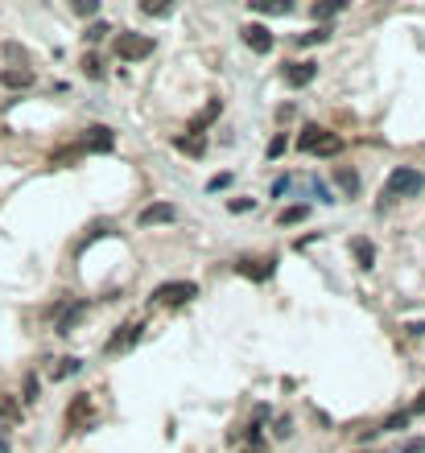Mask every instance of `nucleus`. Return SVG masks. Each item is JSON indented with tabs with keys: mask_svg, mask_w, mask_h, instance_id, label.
<instances>
[{
	"mask_svg": "<svg viewBox=\"0 0 425 453\" xmlns=\"http://www.w3.org/2000/svg\"><path fill=\"white\" fill-rule=\"evenodd\" d=\"M75 371H79V359H62L58 367H50L54 379H66V375H75Z\"/></svg>",
	"mask_w": 425,
	"mask_h": 453,
	"instance_id": "obj_25",
	"label": "nucleus"
},
{
	"mask_svg": "<svg viewBox=\"0 0 425 453\" xmlns=\"http://www.w3.org/2000/svg\"><path fill=\"white\" fill-rule=\"evenodd\" d=\"M248 453H260V450H248Z\"/></svg>",
	"mask_w": 425,
	"mask_h": 453,
	"instance_id": "obj_38",
	"label": "nucleus"
},
{
	"mask_svg": "<svg viewBox=\"0 0 425 453\" xmlns=\"http://www.w3.org/2000/svg\"><path fill=\"white\" fill-rule=\"evenodd\" d=\"M79 148H83V153H112V148H116V132H112L107 124H95V128H87V136H83Z\"/></svg>",
	"mask_w": 425,
	"mask_h": 453,
	"instance_id": "obj_5",
	"label": "nucleus"
},
{
	"mask_svg": "<svg viewBox=\"0 0 425 453\" xmlns=\"http://www.w3.org/2000/svg\"><path fill=\"white\" fill-rule=\"evenodd\" d=\"M141 13H149V17H170V4H153V0H144Z\"/></svg>",
	"mask_w": 425,
	"mask_h": 453,
	"instance_id": "obj_30",
	"label": "nucleus"
},
{
	"mask_svg": "<svg viewBox=\"0 0 425 453\" xmlns=\"http://www.w3.org/2000/svg\"><path fill=\"white\" fill-rule=\"evenodd\" d=\"M273 264H277L273 256H269V260H239L236 272L248 276V280H269V276H273Z\"/></svg>",
	"mask_w": 425,
	"mask_h": 453,
	"instance_id": "obj_8",
	"label": "nucleus"
},
{
	"mask_svg": "<svg viewBox=\"0 0 425 453\" xmlns=\"http://www.w3.org/2000/svg\"><path fill=\"white\" fill-rule=\"evenodd\" d=\"M174 219H178V206H174V202H153V206H144L141 215H137V223H141V227L174 223Z\"/></svg>",
	"mask_w": 425,
	"mask_h": 453,
	"instance_id": "obj_6",
	"label": "nucleus"
},
{
	"mask_svg": "<svg viewBox=\"0 0 425 453\" xmlns=\"http://www.w3.org/2000/svg\"><path fill=\"white\" fill-rule=\"evenodd\" d=\"M314 79H318V62H310V58L285 66V87H310Z\"/></svg>",
	"mask_w": 425,
	"mask_h": 453,
	"instance_id": "obj_4",
	"label": "nucleus"
},
{
	"mask_svg": "<svg viewBox=\"0 0 425 453\" xmlns=\"http://www.w3.org/2000/svg\"><path fill=\"white\" fill-rule=\"evenodd\" d=\"M409 416H425V392L413 400V408H409Z\"/></svg>",
	"mask_w": 425,
	"mask_h": 453,
	"instance_id": "obj_36",
	"label": "nucleus"
},
{
	"mask_svg": "<svg viewBox=\"0 0 425 453\" xmlns=\"http://www.w3.org/2000/svg\"><path fill=\"white\" fill-rule=\"evenodd\" d=\"M422 185H425L422 169H413V165H396V169L388 174V198H417Z\"/></svg>",
	"mask_w": 425,
	"mask_h": 453,
	"instance_id": "obj_1",
	"label": "nucleus"
},
{
	"mask_svg": "<svg viewBox=\"0 0 425 453\" xmlns=\"http://www.w3.org/2000/svg\"><path fill=\"white\" fill-rule=\"evenodd\" d=\"M244 42H248L252 54H273V33H269L264 25H248V29H244Z\"/></svg>",
	"mask_w": 425,
	"mask_h": 453,
	"instance_id": "obj_7",
	"label": "nucleus"
},
{
	"mask_svg": "<svg viewBox=\"0 0 425 453\" xmlns=\"http://www.w3.org/2000/svg\"><path fill=\"white\" fill-rule=\"evenodd\" d=\"M331 38V29L327 25H318V29H306L301 38H297V45H318V42H327Z\"/></svg>",
	"mask_w": 425,
	"mask_h": 453,
	"instance_id": "obj_23",
	"label": "nucleus"
},
{
	"mask_svg": "<svg viewBox=\"0 0 425 453\" xmlns=\"http://www.w3.org/2000/svg\"><path fill=\"white\" fill-rule=\"evenodd\" d=\"M219 112H223V103H219V99H211V103H207V107H202V112H198V116L190 120V132H194V136H202V128H211V124L219 120Z\"/></svg>",
	"mask_w": 425,
	"mask_h": 453,
	"instance_id": "obj_11",
	"label": "nucleus"
},
{
	"mask_svg": "<svg viewBox=\"0 0 425 453\" xmlns=\"http://www.w3.org/2000/svg\"><path fill=\"white\" fill-rule=\"evenodd\" d=\"M0 420H4V424H17V420H21V400L8 396V392H0Z\"/></svg>",
	"mask_w": 425,
	"mask_h": 453,
	"instance_id": "obj_13",
	"label": "nucleus"
},
{
	"mask_svg": "<svg viewBox=\"0 0 425 453\" xmlns=\"http://www.w3.org/2000/svg\"><path fill=\"white\" fill-rule=\"evenodd\" d=\"M405 424H409V412H392V416H388V420H384L380 429H384V433H401Z\"/></svg>",
	"mask_w": 425,
	"mask_h": 453,
	"instance_id": "obj_24",
	"label": "nucleus"
},
{
	"mask_svg": "<svg viewBox=\"0 0 425 453\" xmlns=\"http://www.w3.org/2000/svg\"><path fill=\"white\" fill-rule=\"evenodd\" d=\"M343 8H347V0H327V4H314V17L327 21V17H338Z\"/></svg>",
	"mask_w": 425,
	"mask_h": 453,
	"instance_id": "obj_21",
	"label": "nucleus"
},
{
	"mask_svg": "<svg viewBox=\"0 0 425 453\" xmlns=\"http://www.w3.org/2000/svg\"><path fill=\"white\" fill-rule=\"evenodd\" d=\"M91 416V396L83 392V396H75L70 408H66V429H83V420Z\"/></svg>",
	"mask_w": 425,
	"mask_h": 453,
	"instance_id": "obj_9",
	"label": "nucleus"
},
{
	"mask_svg": "<svg viewBox=\"0 0 425 453\" xmlns=\"http://www.w3.org/2000/svg\"><path fill=\"white\" fill-rule=\"evenodd\" d=\"M87 314V301H79V305H70V309H66V314H62V321H58V334H70V330H75V321H79V317Z\"/></svg>",
	"mask_w": 425,
	"mask_h": 453,
	"instance_id": "obj_18",
	"label": "nucleus"
},
{
	"mask_svg": "<svg viewBox=\"0 0 425 453\" xmlns=\"http://www.w3.org/2000/svg\"><path fill=\"white\" fill-rule=\"evenodd\" d=\"M75 13L79 17H95L99 13V0H75Z\"/></svg>",
	"mask_w": 425,
	"mask_h": 453,
	"instance_id": "obj_29",
	"label": "nucleus"
},
{
	"mask_svg": "<svg viewBox=\"0 0 425 453\" xmlns=\"http://www.w3.org/2000/svg\"><path fill=\"white\" fill-rule=\"evenodd\" d=\"M174 144H178V148H182V153H190V157H202V153H207V136H194V132H186V136H178V140H174Z\"/></svg>",
	"mask_w": 425,
	"mask_h": 453,
	"instance_id": "obj_17",
	"label": "nucleus"
},
{
	"mask_svg": "<svg viewBox=\"0 0 425 453\" xmlns=\"http://www.w3.org/2000/svg\"><path fill=\"white\" fill-rule=\"evenodd\" d=\"M318 136H322V128H318V124H306V128H301V136H297V148H301V153H314Z\"/></svg>",
	"mask_w": 425,
	"mask_h": 453,
	"instance_id": "obj_20",
	"label": "nucleus"
},
{
	"mask_svg": "<svg viewBox=\"0 0 425 453\" xmlns=\"http://www.w3.org/2000/svg\"><path fill=\"white\" fill-rule=\"evenodd\" d=\"M83 75H87V79H99V75H103V62H99L95 54H83Z\"/></svg>",
	"mask_w": 425,
	"mask_h": 453,
	"instance_id": "obj_26",
	"label": "nucleus"
},
{
	"mask_svg": "<svg viewBox=\"0 0 425 453\" xmlns=\"http://www.w3.org/2000/svg\"><path fill=\"white\" fill-rule=\"evenodd\" d=\"M21 400H25V404L38 400V379H33V375H25V396H21Z\"/></svg>",
	"mask_w": 425,
	"mask_h": 453,
	"instance_id": "obj_31",
	"label": "nucleus"
},
{
	"mask_svg": "<svg viewBox=\"0 0 425 453\" xmlns=\"http://www.w3.org/2000/svg\"><path fill=\"white\" fill-rule=\"evenodd\" d=\"M422 450H425L422 437H417V441H405V445H401V453H422Z\"/></svg>",
	"mask_w": 425,
	"mask_h": 453,
	"instance_id": "obj_35",
	"label": "nucleus"
},
{
	"mask_svg": "<svg viewBox=\"0 0 425 453\" xmlns=\"http://www.w3.org/2000/svg\"><path fill=\"white\" fill-rule=\"evenodd\" d=\"M137 338H141V325H124V334H116V338L107 342V355H116V351H128Z\"/></svg>",
	"mask_w": 425,
	"mask_h": 453,
	"instance_id": "obj_14",
	"label": "nucleus"
},
{
	"mask_svg": "<svg viewBox=\"0 0 425 453\" xmlns=\"http://www.w3.org/2000/svg\"><path fill=\"white\" fill-rule=\"evenodd\" d=\"M351 247H355V256H359V268H376V247H372V239H351Z\"/></svg>",
	"mask_w": 425,
	"mask_h": 453,
	"instance_id": "obj_16",
	"label": "nucleus"
},
{
	"mask_svg": "<svg viewBox=\"0 0 425 453\" xmlns=\"http://www.w3.org/2000/svg\"><path fill=\"white\" fill-rule=\"evenodd\" d=\"M228 181H232V174H219V178H211V181H207V190H211V194H219V190H223Z\"/></svg>",
	"mask_w": 425,
	"mask_h": 453,
	"instance_id": "obj_33",
	"label": "nucleus"
},
{
	"mask_svg": "<svg viewBox=\"0 0 425 453\" xmlns=\"http://www.w3.org/2000/svg\"><path fill=\"white\" fill-rule=\"evenodd\" d=\"M0 453H8V433H4V424H0Z\"/></svg>",
	"mask_w": 425,
	"mask_h": 453,
	"instance_id": "obj_37",
	"label": "nucleus"
},
{
	"mask_svg": "<svg viewBox=\"0 0 425 453\" xmlns=\"http://www.w3.org/2000/svg\"><path fill=\"white\" fill-rule=\"evenodd\" d=\"M0 83L13 91H25V87H33V70L29 66H8V70H0Z\"/></svg>",
	"mask_w": 425,
	"mask_h": 453,
	"instance_id": "obj_10",
	"label": "nucleus"
},
{
	"mask_svg": "<svg viewBox=\"0 0 425 453\" xmlns=\"http://www.w3.org/2000/svg\"><path fill=\"white\" fill-rule=\"evenodd\" d=\"M334 181H338V190H343V194H359V174H355V169L334 165Z\"/></svg>",
	"mask_w": 425,
	"mask_h": 453,
	"instance_id": "obj_15",
	"label": "nucleus"
},
{
	"mask_svg": "<svg viewBox=\"0 0 425 453\" xmlns=\"http://www.w3.org/2000/svg\"><path fill=\"white\" fill-rule=\"evenodd\" d=\"M285 148H289V140H285V132H277V136H273V140H269V157H273V161L281 157Z\"/></svg>",
	"mask_w": 425,
	"mask_h": 453,
	"instance_id": "obj_28",
	"label": "nucleus"
},
{
	"mask_svg": "<svg viewBox=\"0 0 425 453\" xmlns=\"http://www.w3.org/2000/svg\"><path fill=\"white\" fill-rule=\"evenodd\" d=\"M149 54H153V38H144V33L124 29V33L116 38V58H124V62H141Z\"/></svg>",
	"mask_w": 425,
	"mask_h": 453,
	"instance_id": "obj_2",
	"label": "nucleus"
},
{
	"mask_svg": "<svg viewBox=\"0 0 425 453\" xmlns=\"http://www.w3.org/2000/svg\"><path fill=\"white\" fill-rule=\"evenodd\" d=\"M314 153H318V157H338V153H343V136H334V132L322 128L318 144H314Z\"/></svg>",
	"mask_w": 425,
	"mask_h": 453,
	"instance_id": "obj_12",
	"label": "nucleus"
},
{
	"mask_svg": "<svg viewBox=\"0 0 425 453\" xmlns=\"http://www.w3.org/2000/svg\"><path fill=\"white\" fill-rule=\"evenodd\" d=\"M244 210H252V198H236L232 202V215H244Z\"/></svg>",
	"mask_w": 425,
	"mask_h": 453,
	"instance_id": "obj_34",
	"label": "nucleus"
},
{
	"mask_svg": "<svg viewBox=\"0 0 425 453\" xmlns=\"http://www.w3.org/2000/svg\"><path fill=\"white\" fill-rule=\"evenodd\" d=\"M190 297H198V284L194 280H170V284H157L153 289V301H161V305H182Z\"/></svg>",
	"mask_w": 425,
	"mask_h": 453,
	"instance_id": "obj_3",
	"label": "nucleus"
},
{
	"mask_svg": "<svg viewBox=\"0 0 425 453\" xmlns=\"http://www.w3.org/2000/svg\"><path fill=\"white\" fill-rule=\"evenodd\" d=\"M4 58H13V62H21V66H25V49H21L17 42H8V45H4Z\"/></svg>",
	"mask_w": 425,
	"mask_h": 453,
	"instance_id": "obj_32",
	"label": "nucleus"
},
{
	"mask_svg": "<svg viewBox=\"0 0 425 453\" xmlns=\"http://www.w3.org/2000/svg\"><path fill=\"white\" fill-rule=\"evenodd\" d=\"M252 8H256V13H289L293 4H289V0H252Z\"/></svg>",
	"mask_w": 425,
	"mask_h": 453,
	"instance_id": "obj_22",
	"label": "nucleus"
},
{
	"mask_svg": "<svg viewBox=\"0 0 425 453\" xmlns=\"http://www.w3.org/2000/svg\"><path fill=\"white\" fill-rule=\"evenodd\" d=\"M310 219V206L306 202H297V206H289V210H281V227H297Z\"/></svg>",
	"mask_w": 425,
	"mask_h": 453,
	"instance_id": "obj_19",
	"label": "nucleus"
},
{
	"mask_svg": "<svg viewBox=\"0 0 425 453\" xmlns=\"http://www.w3.org/2000/svg\"><path fill=\"white\" fill-rule=\"evenodd\" d=\"M103 33H107V25H103V21H95V25H87L83 42H87V45H95V42H103Z\"/></svg>",
	"mask_w": 425,
	"mask_h": 453,
	"instance_id": "obj_27",
	"label": "nucleus"
}]
</instances>
